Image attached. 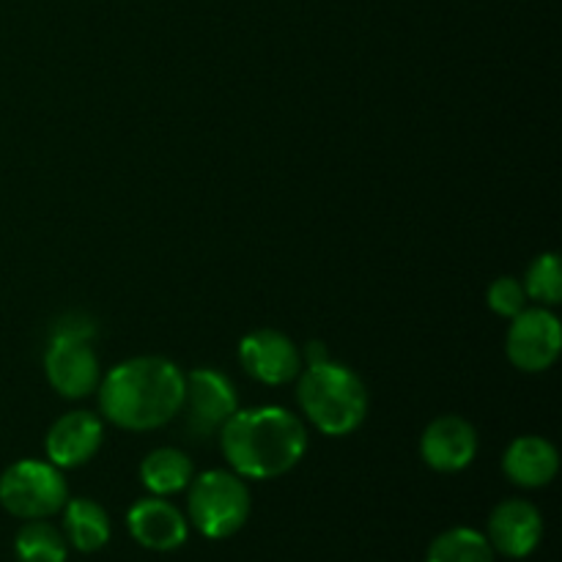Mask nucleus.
I'll list each match as a JSON object with an SVG mask.
<instances>
[{
	"label": "nucleus",
	"mask_w": 562,
	"mask_h": 562,
	"mask_svg": "<svg viewBox=\"0 0 562 562\" xmlns=\"http://www.w3.org/2000/svg\"><path fill=\"white\" fill-rule=\"evenodd\" d=\"M99 406L124 431H151L173 420L184 406L187 376L165 357H135L99 382Z\"/></svg>",
	"instance_id": "1"
},
{
	"label": "nucleus",
	"mask_w": 562,
	"mask_h": 562,
	"mask_svg": "<svg viewBox=\"0 0 562 562\" xmlns=\"http://www.w3.org/2000/svg\"><path fill=\"white\" fill-rule=\"evenodd\" d=\"M225 461L239 477L272 481L302 461L307 431L296 415L280 406L241 409L220 431Z\"/></svg>",
	"instance_id": "2"
},
{
	"label": "nucleus",
	"mask_w": 562,
	"mask_h": 562,
	"mask_svg": "<svg viewBox=\"0 0 562 562\" xmlns=\"http://www.w3.org/2000/svg\"><path fill=\"white\" fill-rule=\"evenodd\" d=\"M296 401L307 420L327 437L357 431L368 415V390L362 379L333 360L307 366L300 373Z\"/></svg>",
	"instance_id": "3"
},
{
	"label": "nucleus",
	"mask_w": 562,
	"mask_h": 562,
	"mask_svg": "<svg viewBox=\"0 0 562 562\" xmlns=\"http://www.w3.org/2000/svg\"><path fill=\"white\" fill-rule=\"evenodd\" d=\"M190 521L209 541H225L236 536L250 519V488L236 472L212 470L192 477L190 486Z\"/></svg>",
	"instance_id": "4"
},
{
	"label": "nucleus",
	"mask_w": 562,
	"mask_h": 562,
	"mask_svg": "<svg viewBox=\"0 0 562 562\" xmlns=\"http://www.w3.org/2000/svg\"><path fill=\"white\" fill-rule=\"evenodd\" d=\"M66 499L69 486L55 464L25 459L0 475V505L16 519H49L64 510Z\"/></svg>",
	"instance_id": "5"
},
{
	"label": "nucleus",
	"mask_w": 562,
	"mask_h": 562,
	"mask_svg": "<svg viewBox=\"0 0 562 562\" xmlns=\"http://www.w3.org/2000/svg\"><path fill=\"white\" fill-rule=\"evenodd\" d=\"M181 412H187V437L203 442V439L223 431L225 423L239 412V398H236L234 384H231L225 373L214 371V368H195L187 376V393Z\"/></svg>",
	"instance_id": "6"
},
{
	"label": "nucleus",
	"mask_w": 562,
	"mask_h": 562,
	"mask_svg": "<svg viewBox=\"0 0 562 562\" xmlns=\"http://www.w3.org/2000/svg\"><path fill=\"white\" fill-rule=\"evenodd\" d=\"M508 360L519 371L543 373L558 362L562 351V327L560 318L547 307H532L514 316V324L508 329Z\"/></svg>",
	"instance_id": "7"
},
{
	"label": "nucleus",
	"mask_w": 562,
	"mask_h": 562,
	"mask_svg": "<svg viewBox=\"0 0 562 562\" xmlns=\"http://www.w3.org/2000/svg\"><path fill=\"white\" fill-rule=\"evenodd\" d=\"M44 371L55 393L71 401L91 395L102 382V368H99L91 340L49 338Z\"/></svg>",
	"instance_id": "8"
},
{
	"label": "nucleus",
	"mask_w": 562,
	"mask_h": 562,
	"mask_svg": "<svg viewBox=\"0 0 562 562\" xmlns=\"http://www.w3.org/2000/svg\"><path fill=\"white\" fill-rule=\"evenodd\" d=\"M239 362L258 382L289 384L300 376L302 355L289 335L278 329H258L239 344Z\"/></svg>",
	"instance_id": "9"
},
{
	"label": "nucleus",
	"mask_w": 562,
	"mask_h": 562,
	"mask_svg": "<svg viewBox=\"0 0 562 562\" xmlns=\"http://www.w3.org/2000/svg\"><path fill=\"white\" fill-rule=\"evenodd\" d=\"M488 543L505 558L521 560L538 549L543 538V516L527 499H505L488 516Z\"/></svg>",
	"instance_id": "10"
},
{
	"label": "nucleus",
	"mask_w": 562,
	"mask_h": 562,
	"mask_svg": "<svg viewBox=\"0 0 562 562\" xmlns=\"http://www.w3.org/2000/svg\"><path fill=\"white\" fill-rule=\"evenodd\" d=\"M102 439V420L93 412H69L49 426L44 448H47L49 464L58 470H75L97 456Z\"/></svg>",
	"instance_id": "11"
},
{
	"label": "nucleus",
	"mask_w": 562,
	"mask_h": 562,
	"mask_svg": "<svg viewBox=\"0 0 562 562\" xmlns=\"http://www.w3.org/2000/svg\"><path fill=\"white\" fill-rule=\"evenodd\" d=\"M477 453V431L464 417L445 415L437 417L423 431L420 456L431 470L461 472L472 464Z\"/></svg>",
	"instance_id": "12"
},
{
	"label": "nucleus",
	"mask_w": 562,
	"mask_h": 562,
	"mask_svg": "<svg viewBox=\"0 0 562 562\" xmlns=\"http://www.w3.org/2000/svg\"><path fill=\"white\" fill-rule=\"evenodd\" d=\"M126 525H130L132 538L151 552H173L184 547L187 532H190L184 514L162 497L137 499L126 514Z\"/></svg>",
	"instance_id": "13"
},
{
	"label": "nucleus",
	"mask_w": 562,
	"mask_h": 562,
	"mask_svg": "<svg viewBox=\"0 0 562 562\" xmlns=\"http://www.w3.org/2000/svg\"><path fill=\"white\" fill-rule=\"evenodd\" d=\"M560 470V456L549 439L519 437L508 445L503 456V472L510 483L521 488H541L554 481Z\"/></svg>",
	"instance_id": "14"
},
{
	"label": "nucleus",
	"mask_w": 562,
	"mask_h": 562,
	"mask_svg": "<svg viewBox=\"0 0 562 562\" xmlns=\"http://www.w3.org/2000/svg\"><path fill=\"white\" fill-rule=\"evenodd\" d=\"M64 538L77 552L93 554L110 541V516L99 503L88 497L66 499L64 505Z\"/></svg>",
	"instance_id": "15"
},
{
	"label": "nucleus",
	"mask_w": 562,
	"mask_h": 562,
	"mask_svg": "<svg viewBox=\"0 0 562 562\" xmlns=\"http://www.w3.org/2000/svg\"><path fill=\"white\" fill-rule=\"evenodd\" d=\"M140 481L154 497H170L192 483V461L184 450L157 448L143 459Z\"/></svg>",
	"instance_id": "16"
},
{
	"label": "nucleus",
	"mask_w": 562,
	"mask_h": 562,
	"mask_svg": "<svg viewBox=\"0 0 562 562\" xmlns=\"http://www.w3.org/2000/svg\"><path fill=\"white\" fill-rule=\"evenodd\" d=\"M426 562H494V549L483 532L453 527L428 547Z\"/></svg>",
	"instance_id": "17"
},
{
	"label": "nucleus",
	"mask_w": 562,
	"mask_h": 562,
	"mask_svg": "<svg viewBox=\"0 0 562 562\" xmlns=\"http://www.w3.org/2000/svg\"><path fill=\"white\" fill-rule=\"evenodd\" d=\"M16 558L20 562H66L69 558V543L64 532L44 519H33L16 532Z\"/></svg>",
	"instance_id": "18"
},
{
	"label": "nucleus",
	"mask_w": 562,
	"mask_h": 562,
	"mask_svg": "<svg viewBox=\"0 0 562 562\" xmlns=\"http://www.w3.org/2000/svg\"><path fill=\"white\" fill-rule=\"evenodd\" d=\"M525 294L543 305H558L562 300V274L558 252H543L527 267Z\"/></svg>",
	"instance_id": "19"
},
{
	"label": "nucleus",
	"mask_w": 562,
	"mask_h": 562,
	"mask_svg": "<svg viewBox=\"0 0 562 562\" xmlns=\"http://www.w3.org/2000/svg\"><path fill=\"white\" fill-rule=\"evenodd\" d=\"M486 302L497 316H505V318L519 316L527 305L525 285H521L516 278H510V274H505V278H497L492 285H488Z\"/></svg>",
	"instance_id": "20"
},
{
	"label": "nucleus",
	"mask_w": 562,
	"mask_h": 562,
	"mask_svg": "<svg viewBox=\"0 0 562 562\" xmlns=\"http://www.w3.org/2000/svg\"><path fill=\"white\" fill-rule=\"evenodd\" d=\"M97 327L88 316L82 313H69V316H60L53 327V338H77V340H93Z\"/></svg>",
	"instance_id": "21"
},
{
	"label": "nucleus",
	"mask_w": 562,
	"mask_h": 562,
	"mask_svg": "<svg viewBox=\"0 0 562 562\" xmlns=\"http://www.w3.org/2000/svg\"><path fill=\"white\" fill-rule=\"evenodd\" d=\"M302 357H305L307 366H318V362L329 360V351H327V346L322 344V340H311V344L305 346V351H302Z\"/></svg>",
	"instance_id": "22"
}]
</instances>
